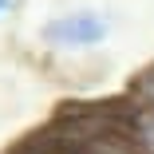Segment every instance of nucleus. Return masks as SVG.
I'll use <instances>...</instances> for the list:
<instances>
[{
	"mask_svg": "<svg viewBox=\"0 0 154 154\" xmlns=\"http://www.w3.org/2000/svg\"><path fill=\"white\" fill-rule=\"evenodd\" d=\"M131 95H134V103H142V107L154 111V67H146V71L131 83Z\"/></svg>",
	"mask_w": 154,
	"mask_h": 154,
	"instance_id": "7ed1b4c3",
	"label": "nucleus"
},
{
	"mask_svg": "<svg viewBox=\"0 0 154 154\" xmlns=\"http://www.w3.org/2000/svg\"><path fill=\"white\" fill-rule=\"evenodd\" d=\"M107 36H111V16L99 8L59 12L40 28V40L51 51H87V48H99Z\"/></svg>",
	"mask_w": 154,
	"mask_h": 154,
	"instance_id": "f257e3e1",
	"label": "nucleus"
},
{
	"mask_svg": "<svg viewBox=\"0 0 154 154\" xmlns=\"http://www.w3.org/2000/svg\"><path fill=\"white\" fill-rule=\"evenodd\" d=\"M127 138L134 154H154V111L134 103L127 107Z\"/></svg>",
	"mask_w": 154,
	"mask_h": 154,
	"instance_id": "f03ea898",
	"label": "nucleus"
},
{
	"mask_svg": "<svg viewBox=\"0 0 154 154\" xmlns=\"http://www.w3.org/2000/svg\"><path fill=\"white\" fill-rule=\"evenodd\" d=\"M8 8H12V0H0V16H4V12H8Z\"/></svg>",
	"mask_w": 154,
	"mask_h": 154,
	"instance_id": "20e7f679",
	"label": "nucleus"
}]
</instances>
